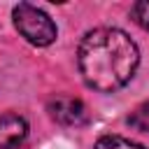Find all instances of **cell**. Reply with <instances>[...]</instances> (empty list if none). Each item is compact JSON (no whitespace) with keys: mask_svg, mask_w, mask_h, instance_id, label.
<instances>
[{"mask_svg":"<svg viewBox=\"0 0 149 149\" xmlns=\"http://www.w3.org/2000/svg\"><path fill=\"white\" fill-rule=\"evenodd\" d=\"M79 72L95 91H116L130 81L140 65L137 44L119 28H95L79 44Z\"/></svg>","mask_w":149,"mask_h":149,"instance_id":"obj_1","label":"cell"},{"mask_svg":"<svg viewBox=\"0 0 149 149\" xmlns=\"http://www.w3.org/2000/svg\"><path fill=\"white\" fill-rule=\"evenodd\" d=\"M14 26L21 33V37H26L30 44L35 47H49L56 40V23L51 21V16L30 5V2H21L14 7Z\"/></svg>","mask_w":149,"mask_h":149,"instance_id":"obj_2","label":"cell"},{"mask_svg":"<svg viewBox=\"0 0 149 149\" xmlns=\"http://www.w3.org/2000/svg\"><path fill=\"white\" fill-rule=\"evenodd\" d=\"M47 112H49V116L56 123L68 126V128L86 126L88 119H91L86 105L79 98H72V95H56V98H51L49 105H47Z\"/></svg>","mask_w":149,"mask_h":149,"instance_id":"obj_3","label":"cell"},{"mask_svg":"<svg viewBox=\"0 0 149 149\" xmlns=\"http://www.w3.org/2000/svg\"><path fill=\"white\" fill-rule=\"evenodd\" d=\"M28 137V123L19 114H0V149H21Z\"/></svg>","mask_w":149,"mask_h":149,"instance_id":"obj_4","label":"cell"},{"mask_svg":"<svg viewBox=\"0 0 149 149\" xmlns=\"http://www.w3.org/2000/svg\"><path fill=\"white\" fill-rule=\"evenodd\" d=\"M128 123H130V128L149 135V100L142 102V105H137V107L128 114Z\"/></svg>","mask_w":149,"mask_h":149,"instance_id":"obj_5","label":"cell"},{"mask_svg":"<svg viewBox=\"0 0 149 149\" xmlns=\"http://www.w3.org/2000/svg\"><path fill=\"white\" fill-rule=\"evenodd\" d=\"M93 149H144V147L137 144V142H130V140H126L121 135H102L95 142Z\"/></svg>","mask_w":149,"mask_h":149,"instance_id":"obj_6","label":"cell"},{"mask_svg":"<svg viewBox=\"0 0 149 149\" xmlns=\"http://www.w3.org/2000/svg\"><path fill=\"white\" fill-rule=\"evenodd\" d=\"M133 19H135L144 30H149V0L133 5Z\"/></svg>","mask_w":149,"mask_h":149,"instance_id":"obj_7","label":"cell"}]
</instances>
